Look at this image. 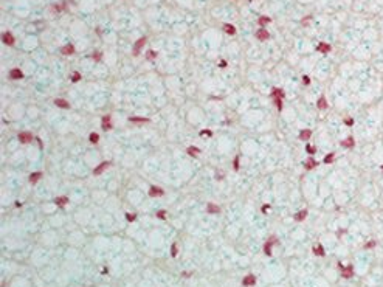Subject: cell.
<instances>
[{"mask_svg": "<svg viewBox=\"0 0 383 287\" xmlns=\"http://www.w3.org/2000/svg\"><path fill=\"white\" fill-rule=\"evenodd\" d=\"M271 96L273 98H284L285 95H284V90L282 89H273L271 90Z\"/></svg>", "mask_w": 383, "mask_h": 287, "instance_id": "7402d4cb", "label": "cell"}, {"mask_svg": "<svg viewBox=\"0 0 383 287\" xmlns=\"http://www.w3.org/2000/svg\"><path fill=\"white\" fill-rule=\"evenodd\" d=\"M316 166H318V162H316L315 158H313V157H309V158H307V162L304 163V168H306L307 171H310V169H315Z\"/></svg>", "mask_w": 383, "mask_h": 287, "instance_id": "8992f818", "label": "cell"}, {"mask_svg": "<svg viewBox=\"0 0 383 287\" xmlns=\"http://www.w3.org/2000/svg\"><path fill=\"white\" fill-rule=\"evenodd\" d=\"M55 104L57 107H61V109H68V107H70L68 101H65V99H62V98H56L55 99Z\"/></svg>", "mask_w": 383, "mask_h": 287, "instance_id": "9a60e30c", "label": "cell"}, {"mask_svg": "<svg viewBox=\"0 0 383 287\" xmlns=\"http://www.w3.org/2000/svg\"><path fill=\"white\" fill-rule=\"evenodd\" d=\"M109 164H110L109 162H104V163H101V164H98V166H96V168H95V174H96V175H98V174H101V172H102V171H104V169H106V168H109Z\"/></svg>", "mask_w": 383, "mask_h": 287, "instance_id": "ffe728a7", "label": "cell"}, {"mask_svg": "<svg viewBox=\"0 0 383 287\" xmlns=\"http://www.w3.org/2000/svg\"><path fill=\"white\" fill-rule=\"evenodd\" d=\"M89 140H90V143L96 144V143H98V140H99V135H98V133H90Z\"/></svg>", "mask_w": 383, "mask_h": 287, "instance_id": "f546056e", "label": "cell"}, {"mask_svg": "<svg viewBox=\"0 0 383 287\" xmlns=\"http://www.w3.org/2000/svg\"><path fill=\"white\" fill-rule=\"evenodd\" d=\"M188 154H189L191 157H197L199 154H200V149H199V148H194V146H191V148H188Z\"/></svg>", "mask_w": 383, "mask_h": 287, "instance_id": "cb8c5ba5", "label": "cell"}, {"mask_svg": "<svg viewBox=\"0 0 383 287\" xmlns=\"http://www.w3.org/2000/svg\"><path fill=\"white\" fill-rule=\"evenodd\" d=\"M312 251H313V255L320 256V258H323V256L326 255V251H324V247L321 245V244H316V245L312 248Z\"/></svg>", "mask_w": 383, "mask_h": 287, "instance_id": "9c48e42d", "label": "cell"}, {"mask_svg": "<svg viewBox=\"0 0 383 287\" xmlns=\"http://www.w3.org/2000/svg\"><path fill=\"white\" fill-rule=\"evenodd\" d=\"M79 79H81V75H79L78 71H75V73L71 75V82H78Z\"/></svg>", "mask_w": 383, "mask_h": 287, "instance_id": "d590c367", "label": "cell"}, {"mask_svg": "<svg viewBox=\"0 0 383 287\" xmlns=\"http://www.w3.org/2000/svg\"><path fill=\"white\" fill-rule=\"evenodd\" d=\"M269 208H270V205H264V206H262V211L265 213V211H267V210H269Z\"/></svg>", "mask_w": 383, "mask_h": 287, "instance_id": "f6af8a7d", "label": "cell"}, {"mask_svg": "<svg viewBox=\"0 0 383 287\" xmlns=\"http://www.w3.org/2000/svg\"><path fill=\"white\" fill-rule=\"evenodd\" d=\"M341 276L343 278H352L354 276V265H347L341 269Z\"/></svg>", "mask_w": 383, "mask_h": 287, "instance_id": "277c9868", "label": "cell"}, {"mask_svg": "<svg viewBox=\"0 0 383 287\" xmlns=\"http://www.w3.org/2000/svg\"><path fill=\"white\" fill-rule=\"evenodd\" d=\"M31 133L30 132H20L19 133V141H20V143H30V141H31Z\"/></svg>", "mask_w": 383, "mask_h": 287, "instance_id": "30bf717a", "label": "cell"}, {"mask_svg": "<svg viewBox=\"0 0 383 287\" xmlns=\"http://www.w3.org/2000/svg\"><path fill=\"white\" fill-rule=\"evenodd\" d=\"M126 219H127L129 222H133V220H135V214H127V213H126Z\"/></svg>", "mask_w": 383, "mask_h": 287, "instance_id": "74e56055", "label": "cell"}, {"mask_svg": "<svg viewBox=\"0 0 383 287\" xmlns=\"http://www.w3.org/2000/svg\"><path fill=\"white\" fill-rule=\"evenodd\" d=\"M375 245H377V242H375V241H369L368 244H365V250H369V248H374Z\"/></svg>", "mask_w": 383, "mask_h": 287, "instance_id": "e575fe53", "label": "cell"}, {"mask_svg": "<svg viewBox=\"0 0 383 287\" xmlns=\"http://www.w3.org/2000/svg\"><path fill=\"white\" fill-rule=\"evenodd\" d=\"M146 57H147L149 61L155 59V57H157V51H154V50H149V51L146 53Z\"/></svg>", "mask_w": 383, "mask_h": 287, "instance_id": "4dcf8cb0", "label": "cell"}, {"mask_svg": "<svg viewBox=\"0 0 383 287\" xmlns=\"http://www.w3.org/2000/svg\"><path fill=\"white\" fill-rule=\"evenodd\" d=\"M101 126H102V129H106V131H109V129H112V123H110V117H109V115H106V117H102Z\"/></svg>", "mask_w": 383, "mask_h": 287, "instance_id": "4fadbf2b", "label": "cell"}, {"mask_svg": "<svg viewBox=\"0 0 383 287\" xmlns=\"http://www.w3.org/2000/svg\"><path fill=\"white\" fill-rule=\"evenodd\" d=\"M306 151H307V154L313 155V154L316 152V148H315V146H310V144H307V146H306Z\"/></svg>", "mask_w": 383, "mask_h": 287, "instance_id": "1f68e13d", "label": "cell"}, {"mask_svg": "<svg viewBox=\"0 0 383 287\" xmlns=\"http://www.w3.org/2000/svg\"><path fill=\"white\" fill-rule=\"evenodd\" d=\"M219 65H220V67H225V65H227V62H225V61H220Z\"/></svg>", "mask_w": 383, "mask_h": 287, "instance_id": "bcb514c9", "label": "cell"}, {"mask_svg": "<svg viewBox=\"0 0 383 287\" xmlns=\"http://www.w3.org/2000/svg\"><path fill=\"white\" fill-rule=\"evenodd\" d=\"M256 37H258L259 40H267L270 37V34H269V31H267V30H259L258 33H256Z\"/></svg>", "mask_w": 383, "mask_h": 287, "instance_id": "7c38bea8", "label": "cell"}, {"mask_svg": "<svg viewBox=\"0 0 383 287\" xmlns=\"http://www.w3.org/2000/svg\"><path fill=\"white\" fill-rule=\"evenodd\" d=\"M146 44V37H141V39H138L135 42V45H133V50H132V53H133V56H137L140 53V50L143 48V45Z\"/></svg>", "mask_w": 383, "mask_h": 287, "instance_id": "7a4b0ae2", "label": "cell"}, {"mask_svg": "<svg viewBox=\"0 0 383 287\" xmlns=\"http://www.w3.org/2000/svg\"><path fill=\"white\" fill-rule=\"evenodd\" d=\"M223 30H225V31H227L228 34H231V36L236 33V28H234L233 25H230V24H225V25H223Z\"/></svg>", "mask_w": 383, "mask_h": 287, "instance_id": "d4e9b609", "label": "cell"}, {"mask_svg": "<svg viewBox=\"0 0 383 287\" xmlns=\"http://www.w3.org/2000/svg\"><path fill=\"white\" fill-rule=\"evenodd\" d=\"M275 244H278V238H275V236H271V238L265 242V245H264V251H265L267 256H271V245H275Z\"/></svg>", "mask_w": 383, "mask_h": 287, "instance_id": "6da1fadb", "label": "cell"}, {"mask_svg": "<svg viewBox=\"0 0 383 287\" xmlns=\"http://www.w3.org/2000/svg\"><path fill=\"white\" fill-rule=\"evenodd\" d=\"M344 124L346 126H354V120H352V118H346V120H344Z\"/></svg>", "mask_w": 383, "mask_h": 287, "instance_id": "f35d334b", "label": "cell"}, {"mask_svg": "<svg viewBox=\"0 0 383 287\" xmlns=\"http://www.w3.org/2000/svg\"><path fill=\"white\" fill-rule=\"evenodd\" d=\"M178 253V248H177V244H172V247H171V255H172V258H175Z\"/></svg>", "mask_w": 383, "mask_h": 287, "instance_id": "d6a6232c", "label": "cell"}, {"mask_svg": "<svg viewBox=\"0 0 383 287\" xmlns=\"http://www.w3.org/2000/svg\"><path fill=\"white\" fill-rule=\"evenodd\" d=\"M330 50H332V47L329 44H326V42H321V44L316 45V51H320V53H329Z\"/></svg>", "mask_w": 383, "mask_h": 287, "instance_id": "ba28073f", "label": "cell"}, {"mask_svg": "<svg viewBox=\"0 0 383 287\" xmlns=\"http://www.w3.org/2000/svg\"><path fill=\"white\" fill-rule=\"evenodd\" d=\"M9 78H13V79H22V78H24V73H22L19 68H13V70L9 71Z\"/></svg>", "mask_w": 383, "mask_h": 287, "instance_id": "5bb4252c", "label": "cell"}, {"mask_svg": "<svg viewBox=\"0 0 383 287\" xmlns=\"http://www.w3.org/2000/svg\"><path fill=\"white\" fill-rule=\"evenodd\" d=\"M302 82H304L306 86H309V84H310V78H309V76H302Z\"/></svg>", "mask_w": 383, "mask_h": 287, "instance_id": "ab89813d", "label": "cell"}, {"mask_svg": "<svg viewBox=\"0 0 383 287\" xmlns=\"http://www.w3.org/2000/svg\"><path fill=\"white\" fill-rule=\"evenodd\" d=\"M306 217H307V210H301V211H298L295 214V220L296 222H302Z\"/></svg>", "mask_w": 383, "mask_h": 287, "instance_id": "2e32d148", "label": "cell"}, {"mask_svg": "<svg viewBox=\"0 0 383 287\" xmlns=\"http://www.w3.org/2000/svg\"><path fill=\"white\" fill-rule=\"evenodd\" d=\"M93 59H95V61H99V59H101V53H98V51H96V53L93 55Z\"/></svg>", "mask_w": 383, "mask_h": 287, "instance_id": "b9f144b4", "label": "cell"}, {"mask_svg": "<svg viewBox=\"0 0 383 287\" xmlns=\"http://www.w3.org/2000/svg\"><path fill=\"white\" fill-rule=\"evenodd\" d=\"M157 217H158V219H166V211H163V210H160V211L157 213Z\"/></svg>", "mask_w": 383, "mask_h": 287, "instance_id": "8d00e7d4", "label": "cell"}, {"mask_svg": "<svg viewBox=\"0 0 383 287\" xmlns=\"http://www.w3.org/2000/svg\"><path fill=\"white\" fill-rule=\"evenodd\" d=\"M340 144H341L343 148H347V149H351V148H354V146H355V140H354V137H352V135H349V137H347L346 140H343V141H341V143H340Z\"/></svg>", "mask_w": 383, "mask_h": 287, "instance_id": "52a82bcc", "label": "cell"}, {"mask_svg": "<svg viewBox=\"0 0 383 287\" xmlns=\"http://www.w3.org/2000/svg\"><path fill=\"white\" fill-rule=\"evenodd\" d=\"M131 121L132 123H147V118H138V117H132L131 118Z\"/></svg>", "mask_w": 383, "mask_h": 287, "instance_id": "f1b7e54d", "label": "cell"}, {"mask_svg": "<svg viewBox=\"0 0 383 287\" xmlns=\"http://www.w3.org/2000/svg\"><path fill=\"white\" fill-rule=\"evenodd\" d=\"M56 205L57 206H61V208H64V206H65L67 203H68V197H65V196H62V197H56Z\"/></svg>", "mask_w": 383, "mask_h": 287, "instance_id": "d6986e66", "label": "cell"}, {"mask_svg": "<svg viewBox=\"0 0 383 287\" xmlns=\"http://www.w3.org/2000/svg\"><path fill=\"white\" fill-rule=\"evenodd\" d=\"M219 211H220V208L217 205H214V203L208 205V213H219Z\"/></svg>", "mask_w": 383, "mask_h": 287, "instance_id": "83f0119b", "label": "cell"}, {"mask_svg": "<svg viewBox=\"0 0 383 287\" xmlns=\"http://www.w3.org/2000/svg\"><path fill=\"white\" fill-rule=\"evenodd\" d=\"M382 171H383V166H382Z\"/></svg>", "mask_w": 383, "mask_h": 287, "instance_id": "7dc6e473", "label": "cell"}, {"mask_svg": "<svg viewBox=\"0 0 383 287\" xmlns=\"http://www.w3.org/2000/svg\"><path fill=\"white\" fill-rule=\"evenodd\" d=\"M234 169H236V171L239 169V155H237L236 158H234Z\"/></svg>", "mask_w": 383, "mask_h": 287, "instance_id": "60d3db41", "label": "cell"}, {"mask_svg": "<svg viewBox=\"0 0 383 287\" xmlns=\"http://www.w3.org/2000/svg\"><path fill=\"white\" fill-rule=\"evenodd\" d=\"M334 160H335V154H334V152H330V154H327L326 157H324V163H326V164L332 163Z\"/></svg>", "mask_w": 383, "mask_h": 287, "instance_id": "484cf974", "label": "cell"}, {"mask_svg": "<svg viewBox=\"0 0 383 287\" xmlns=\"http://www.w3.org/2000/svg\"><path fill=\"white\" fill-rule=\"evenodd\" d=\"M310 137H312V131H310V129H304V131H301V133H300V140H302V141H307Z\"/></svg>", "mask_w": 383, "mask_h": 287, "instance_id": "ac0fdd59", "label": "cell"}, {"mask_svg": "<svg viewBox=\"0 0 383 287\" xmlns=\"http://www.w3.org/2000/svg\"><path fill=\"white\" fill-rule=\"evenodd\" d=\"M61 53H62V55H73V53H75V47H73V45H65V47H62Z\"/></svg>", "mask_w": 383, "mask_h": 287, "instance_id": "44dd1931", "label": "cell"}, {"mask_svg": "<svg viewBox=\"0 0 383 287\" xmlns=\"http://www.w3.org/2000/svg\"><path fill=\"white\" fill-rule=\"evenodd\" d=\"M164 194V191L162 188H158V186H151V189H149V196L151 197H160V196H163Z\"/></svg>", "mask_w": 383, "mask_h": 287, "instance_id": "5b68a950", "label": "cell"}, {"mask_svg": "<svg viewBox=\"0 0 383 287\" xmlns=\"http://www.w3.org/2000/svg\"><path fill=\"white\" fill-rule=\"evenodd\" d=\"M275 99V104H276L278 110H282V98H273Z\"/></svg>", "mask_w": 383, "mask_h": 287, "instance_id": "836d02e7", "label": "cell"}, {"mask_svg": "<svg viewBox=\"0 0 383 287\" xmlns=\"http://www.w3.org/2000/svg\"><path fill=\"white\" fill-rule=\"evenodd\" d=\"M309 20H310V16L304 17V19H302V25H307V24H309Z\"/></svg>", "mask_w": 383, "mask_h": 287, "instance_id": "7bdbcfd3", "label": "cell"}, {"mask_svg": "<svg viewBox=\"0 0 383 287\" xmlns=\"http://www.w3.org/2000/svg\"><path fill=\"white\" fill-rule=\"evenodd\" d=\"M200 135H211V131H208V129H206V131H202Z\"/></svg>", "mask_w": 383, "mask_h": 287, "instance_id": "ee69618b", "label": "cell"}, {"mask_svg": "<svg viewBox=\"0 0 383 287\" xmlns=\"http://www.w3.org/2000/svg\"><path fill=\"white\" fill-rule=\"evenodd\" d=\"M42 179V172H33L31 175H30V182L31 183H37Z\"/></svg>", "mask_w": 383, "mask_h": 287, "instance_id": "603a6c76", "label": "cell"}, {"mask_svg": "<svg viewBox=\"0 0 383 287\" xmlns=\"http://www.w3.org/2000/svg\"><path fill=\"white\" fill-rule=\"evenodd\" d=\"M254 282H256V276L254 275H248V276H245L244 278V286H254Z\"/></svg>", "mask_w": 383, "mask_h": 287, "instance_id": "e0dca14e", "label": "cell"}, {"mask_svg": "<svg viewBox=\"0 0 383 287\" xmlns=\"http://www.w3.org/2000/svg\"><path fill=\"white\" fill-rule=\"evenodd\" d=\"M2 40H3L5 45H14V42H16V39H14V36L11 33H3Z\"/></svg>", "mask_w": 383, "mask_h": 287, "instance_id": "3957f363", "label": "cell"}, {"mask_svg": "<svg viewBox=\"0 0 383 287\" xmlns=\"http://www.w3.org/2000/svg\"><path fill=\"white\" fill-rule=\"evenodd\" d=\"M258 22H259V25H261V26H264V25L270 24L271 20H270V17H267V16H262V17H259V20H258Z\"/></svg>", "mask_w": 383, "mask_h": 287, "instance_id": "4316f807", "label": "cell"}, {"mask_svg": "<svg viewBox=\"0 0 383 287\" xmlns=\"http://www.w3.org/2000/svg\"><path fill=\"white\" fill-rule=\"evenodd\" d=\"M316 107L318 109H321V110H324V109H327L329 107V104H327V101H326V96H320V99H318L316 101Z\"/></svg>", "mask_w": 383, "mask_h": 287, "instance_id": "8fae6325", "label": "cell"}]
</instances>
